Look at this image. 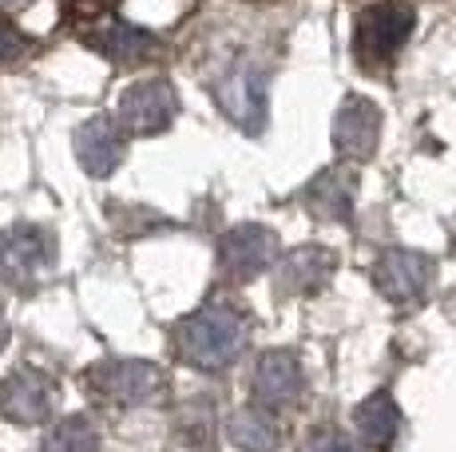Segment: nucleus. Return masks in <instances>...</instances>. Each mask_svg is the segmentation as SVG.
I'll list each match as a JSON object with an SVG mask.
<instances>
[{
	"instance_id": "1",
	"label": "nucleus",
	"mask_w": 456,
	"mask_h": 452,
	"mask_svg": "<svg viewBox=\"0 0 456 452\" xmlns=\"http://www.w3.org/2000/svg\"><path fill=\"white\" fill-rule=\"evenodd\" d=\"M409 28H413V12L401 4H381V8H370L357 24V52H362L365 64H377V60H393L397 48L405 44Z\"/></svg>"
}]
</instances>
